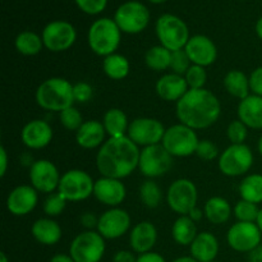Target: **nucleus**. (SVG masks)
<instances>
[{"instance_id": "obj_52", "label": "nucleus", "mask_w": 262, "mask_h": 262, "mask_svg": "<svg viewBox=\"0 0 262 262\" xmlns=\"http://www.w3.org/2000/svg\"><path fill=\"white\" fill-rule=\"evenodd\" d=\"M204 214H205V212H202L201 210L199 209V207H194V209L192 210L191 212H189L188 216L191 217V219L193 220L194 223H196V222H200V220L202 219V216H204Z\"/></svg>"}, {"instance_id": "obj_18", "label": "nucleus", "mask_w": 262, "mask_h": 262, "mask_svg": "<svg viewBox=\"0 0 262 262\" xmlns=\"http://www.w3.org/2000/svg\"><path fill=\"white\" fill-rule=\"evenodd\" d=\"M191 63L201 67H209L216 60L217 50L214 41L205 35H194L189 37L186 48Z\"/></svg>"}, {"instance_id": "obj_48", "label": "nucleus", "mask_w": 262, "mask_h": 262, "mask_svg": "<svg viewBox=\"0 0 262 262\" xmlns=\"http://www.w3.org/2000/svg\"><path fill=\"white\" fill-rule=\"evenodd\" d=\"M113 262H137V258L130 251H118L114 255Z\"/></svg>"}, {"instance_id": "obj_57", "label": "nucleus", "mask_w": 262, "mask_h": 262, "mask_svg": "<svg viewBox=\"0 0 262 262\" xmlns=\"http://www.w3.org/2000/svg\"><path fill=\"white\" fill-rule=\"evenodd\" d=\"M0 262H9V261H8L7 256H5V253H4V252L0 253Z\"/></svg>"}, {"instance_id": "obj_44", "label": "nucleus", "mask_w": 262, "mask_h": 262, "mask_svg": "<svg viewBox=\"0 0 262 262\" xmlns=\"http://www.w3.org/2000/svg\"><path fill=\"white\" fill-rule=\"evenodd\" d=\"M219 151H217L216 145H215L212 141L210 140H202L199 142V146H197L196 155L199 156L200 159L205 161H211L214 160L217 156Z\"/></svg>"}, {"instance_id": "obj_35", "label": "nucleus", "mask_w": 262, "mask_h": 262, "mask_svg": "<svg viewBox=\"0 0 262 262\" xmlns=\"http://www.w3.org/2000/svg\"><path fill=\"white\" fill-rule=\"evenodd\" d=\"M145 63L148 68L154 69V71H165V69L170 68L171 51L161 45L152 46L146 53Z\"/></svg>"}, {"instance_id": "obj_50", "label": "nucleus", "mask_w": 262, "mask_h": 262, "mask_svg": "<svg viewBox=\"0 0 262 262\" xmlns=\"http://www.w3.org/2000/svg\"><path fill=\"white\" fill-rule=\"evenodd\" d=\"M8 170V155L4 146L0 147V177H4Z\"/></svg>"}, {"instance_id": "obj_21", "label": "nucleus", "mask_w": 262, "mask_h": 262, "mask_svg": "<svg viewBox=\"0 0 262 262\" xmlns=\"http://www.w3.org/2000/svg\"><path fill=\"white\" fill-rule=\"evenodd\" d=\"M22 142L31 150H40L46 147L53 140V129L48 122L35 119L28 122L20 133Z\"/></svg>"}, {"instance_id": "obj_24", "label": "nucleus", "mask_w": 262, "mask_h": 262, "mask_svg": "<svg viewBox=\"0 0 262 262\" xmlns=\"http://www.w3.org/2000/svg\"><path fill=\"white\" fill-rule=\"evenodd\" d=\"M238 117L248 128L262 129V96L250 95L241 100L238 105Z\"/></svg>"}, {"instance_id": "obj_33", "label": "nucleus", "mask_w": 262, "mask_h": 262, "mask_svg": "<svg viewBox=\"0 0 262 262\" xmlns=\"http://www.w3.org/2000/svg\"><path fill=\"white\" fill-rule=\"evenodd\" d=\"M14 46L18 53L32 56L42 50L43 41L42 37H40L37 33L32 32V31H23V32L18 33L15 37Z\"/></svg>"}, {"instance_id": "obj_4", "label": "nucleus", "mask_w": 262, "mask_h": 262, "mask_svg": "<svg viewBox=\"0 0 262 262\" xmlns=\"http://www.w3.org/2000/svg\"><path fill=\"white\" fill-rule=\"evenodd\" d=\"M122 31L112 18H100L91 25L87 35L89 46L96 55L107 56L119 48Z\"/></svg>"}, {"instance_id": "obj_32", "label": "nucleus", "mask_w": 262, "mask_h": 262, "mask_svg": "<svg viewBox=\"0 0 262 262\" xmlns=\"http://www.w3.org/2000/svg\"><path fill=\"white\" fill-rule=\"evenodd\" d=\"M102 71L105 72V74L109 78L119 81V79L125 78L129 73V61L125 56L114 53L104 58V60H102Z\"/></svg>"}, {"instance_id": "obj_26", "label": "nucleus", "mask_w": 262, "mask_h": 262, "mask_svg": "<svg viewBox=\"0 0 262 262\" xmlns=\"http://www.w3.org/2000/svg\"><path fill=\"white\" fill-rule=\"evenodd\" d=\"M105 135H106V130L101 122L87 120L77 130L76 141L81 147L90 150V148H95L97 146H102Z\"/></svg>"}, {"instance_id": "obj_27", "label": "nucleus", "mask_w": 262, "mask_h": 262, "mask_svg": "<svg viewBox=\"0 0 262 262\" xmlns=\"http://www.w3.org/2000/svg\"><path fill=\"white\" fill-rule=\"evenodd\" d=\"M31 233L38 243L45 246L56 245L61 238L60 225L55 220L46 217L36 220L31 228Z\"/></svg>"}, {"instance_id": "obj_42", "label": "nucleus", "mask_w": 262, "mask_h": 262, "mask_svg": "<svg viewBox=\"0 0 262 262\" xmlns=\"http://www.w3.org/2000/svg\"><path fill=\"white\" fill-rule=\"evenodd\" d=\"M191 67V60H189L188 55H187L186 50L181 49V50L171 51V63L170 69L173 73L179 74V76H184L187 71Z\"/></svg>"}, {"instance_id": "obj_20", "label": "nucleus", "mask_w": 262, "mask_h": 262, "mask_svg": "<svg viewBox=\"0 0 262 262\" xmlns=\"http://www.w3.org/2000/svg\"><path fill=\"white\" fill-rule=\"evenodd\" d=\"M125 187L120 179L102 177L95 182L94 196L97 201L107 206L115 207L122 204L125 199Z\"/></svg>"}, {"instance_id": "obj_6", "label": "nucleus", "mask_w": 262, "mask_h": 262, "mask_svg": "<svg viewBox=\"0 0 262 262\" xmlns=\"http://www.w3.org/2000/svg\"><path fill=\"white\" fill-rule=\"evenodd\" d=\"M199 137L192 128L184 124H174L165 130L161 145L171 156L187 158L196 154Z\"/></svg>"}, {"instance_id": "obj_30", "label": "nucleus", "mask_w": 262, "mask_h": 262, "mask_svg": "<svg viewBox=\"0 0 262 262\" xmlns=\"http://www.w3.org/2000/svg\"><path fill=\"white\" fill-rule=\"evenodd\" d=\"M174 241L181 246H191L197 237V228L188 215H182L176 220L171 229Z\"/></svg>"}, {"instance_id": "obj_22", "label": "nucleus", "mask_w": 262, "mask_h": 262, "mask_svg": "<svg viewBox=\"0 0 262 262\" xmlns=\"http://www.w3.org/2000/svg\"><path fill=\"white\" fill-rule=\"evenodd\" d=\"M189 87L184 76L176 73L164 74L156 82V92L165 101L178 102L188 92Z\"/></svg>"}, {"instance_id": "obj_8", "label": "nucleus", "mask_w": 262, "mask_h": 262, "mask_svg": "<svg viewBox=\"0 0 262 262\" xmlns=\"http://www.w3.org/2000/svg\"><path fill=\"white\" fill-rule=\"evenodd\" d=\"M105 238L99 232L87 230L71 243L69 255L74 262H100L105 252Z\"/></svg>"}, {"instance_id": "obj_15", "label": "nucleus", "mask_w": 262, "mask_h": 262, "mask_svg": "<svg viewBox=\"0 0 262 262\" xmlns=\"http://www.w3.org/2000/svg\"><path fill=\"white\" fill-rule=\"evenodd\" d=\"M261 230L256 223L237 222L228 230L227 241L237 252H252L261 245Z\"/></svg>"}, {"instance_id": "obj_38", "label": "nucleus", "mask_w": 262, "mask_h": 262, "mask_svg": "<svg viewBox=\"0 0 262 262\" xmlns=\"http://www.w3.org/2000/svg\"><path fill=\"white\" fill-rule=\"evenodd\" d=\"M184 78H186L187 83H188L189 90L204 89L207 79V73L205 71V67L192 64L188 71H187V73L184 74Z\"/></svg>"}, {"instance_id": "obj_28", "label": "nucleus", "mask_w": 262, "mask_h": 262, "mask_svg": "<svg viewBox=\"0 0 262 262\" xmlns=\"http://www.w3.org/2000/svg\"><path fill=\"white\" fill-rule=\"evenodd\" d=\"M102 124L109 137H123L128 132V127H129L127 115L123 110L117 109V107H113L105 113Z\"/></svg>"}, {"instance_id": "obj_1", "label": "nucleus", "mask_w": 262, "mask_h": 262, "mask_svg": "<svg viewBox=\"0 0 262 262\" xmlns=\"http://www.w3.org/2000/svg\"><path fill=\"white\" fill-rule=\"evenodd\" d=\"M140 148L128 136L109 137L96 155V166L102 177L123 179L140 163Z\"/></svg>"}, {"instance_id": "obj_51", "label": "nucleus", "mask_w": 262, "mask_h": 262, "mask_svg": "<svg viewBox=\"0 0 262 262\" xmlns=\"http://www.w3.org/2000/svg\"><path fill=\"white\" fill-rule=\"evenodd\" d=\"M248 261L250 262H262V245L258 246L257 248H255L252 252H250Z\"/></svg>"}, {"instance_id": "obj_23", "label": "nucleus", "mask_w": 262, "mask_h": 262, "mask_svg": "<svg viewBox=\"0 0 262 262\" xmlns=\"http://www.w3.org/2000/svg\"><path fill=\"white\" fill-rule=\"evenodd\" d=\"M156 241H158V230L150 222L138 223L129 235L130 247L140 255L151 252L154 246L156 245Z\"/></svg>"}, {"instance_id": "obj_36", "label": "nucleus", "mask_w": 262, "mask_h": 262, "mask_svg": "<svg viewBox=\"0 0 262 262\" xmlns=\"http://www.w3.org/2000/svg\"><path fill=\"white\" fill-rule=\"evenodd\" d=\"M140 197L141 201L143 202L146 207L150 209H156L159 205L161 204L163 200V192H161L160 187L155 183L154 181H146L140 187Z\"/></svg>"}, {"instance_id": "obj_60", "label": "nucleus", "mask_w": 262, "mask_h": 262, "mask_svg": "<svg viewBox=\"0 0 262 262\" xmlns=\"http://www.w3.org/2000/svg\"><path fill=\"white\" fill-rule=\"evenodd\" d=\"M209 262H215V260L214 261H209Z\"/></svg>"}, {"instance_id": "obj_41", "label": "nucleus", "mask_w": 262, "mask_h": 262, "mask_svg": "<svg viewBox=\"0 0 262 262\" xmlns=\"http://www.w3.org/2000/svg\"><path fill=\"white\" fill-rule=\"evenodd\" d=\"M227 136L232 145H242L248 136V127L243 122L233 120L227 129Z\"/></svg>"}, {"instance_id": "obj_53", "label": "nucleus", "mask_w": 262, "mask_h": 262, "mask_svg": "<svg viewBox=\"0 0 262 262\" xmlns=\"http://www.w3.org/2000/svg\"><path fill=\"white\" fill-rule=\"evenodd\" d=\"M50 262H74V260L71 257V255L59 253V255L54 256V257L50 260Z\"/></svg>"}, {"instance_id": "obj_47", "label": "nucleus", "mask_w": 262, "mask_h": 262, "mask_svg": "<svg viewBox=\"0 0 262 262\" xmlns=\"http://www.w3.org/2000/svg\"><path fill=\"white\" fill-rule=\"evenodd\" d=\"M81 223L84 228L87 229H94V228H97V224H99V217L95 216L92 212H86L81 216Z\"/></svg>"}, {"instance_id": "obj_19", "label": "nucleus", "mask_w": 262, "mask_h": 262, "mask_svg": "<svg viewBox=\"0 0 262 262\" xmlns=\"http://www.w3.org/2000/svg\"><path fill=\"white\" fill-rule=\"evenodd\" d=\"M37 201V191L32 186H18L8 196L7 209L15 216H25L35 209Z\"/></svg>"}, {"instance_id": "obj_54", "label": "nucleus", "mask_w": 262, "mask_h": 262, "mask_svg": "<svg viewBox=\"0 0 262 262\" xmlns=\"http://www.w3.org/2000/svg\"><path fill=\"white\" fill-rule=\"evenodd\" d=\"M255 28H256V33H257V36L262 40V17H260L257 19Z\"/></svg>"}, {"instance_id": "obj_29", "label": "nucleus", "mask_w": 262, "mask_h": 262, "mask_svg": "<svg viewBox=\"0 0 262 262\" xmlns=\"http://www.w3.org/2000/svg\"><path fill=\"white\" fill-rule=\"evenodd\" d=\"M232 215V207L229 202L223 197H211L205 204V216L212 224H224Z\"/></svg>"}, {"instance_id": "obj_2", "label": "nucleus", "mask_w": 262, "mask_h": 262, "mask_svg": "<svg viewBox=\"0 0 262 262\" xmlns=\"http://www.w3.org/2000/svg\"><path fill=\"white\" fill-rule=\"evenodd\" d=\"M222 106L217 97L206 89L188 90L177 102V117L192 129H205L217 122Z\"/></svg>"}, {"instance_id": "obj_59", "label": "nucleus", "mask_w": 262, "mask_h": 262, "mask_svg": "<svg viewBox=\"0 0 262 262\" xmlns=\"http://www.w3.org/2000/svg\"><path fill=\"white\" fill-rule=\"evenodd\" d=\"M258 152H260L262 156V137L258 140Z\"/></svg>"}, {"instance_id": "obj_56", "label": "nucleus", "mask_w": 262, "mask_h": 262, "mask_svg": "<svg viewBox=\"0 0 262 262\" xmlns=\"http://www.w3.org/2000/svg\"><path fill=\"white\" fill-rule=\"evenodd\" d=\"M256 224L258 225V228H260V230L262 233V209L260 210V214H258V217H257V222H256Z\"/></svg>"}, {"instance_id": "obj_9", "label": "nucleus", "mask_w": 262, "mask_h": 262, "mask_svg": "<svg viewBox=\"0 0 262 262\" xmlns=\"http://www.w3.org/2000/svg\"><path fill=\"white\" fill-rule=\"evenodd\" d=\"M95 182L89 173L79 169H72L60 178L58 192L67 201L78 202L94 194Z\"/></svg>"}, {"instance_id": "obj_37", "label": "nucleus", "mask_w": 262, "mask_h": 262, "mask_svg": "<svg viewBox=\"0 0 262 262\" xmlns=\"http://www.w3.org/2000/svg\"><path fill=\"white\" fill-rule=\"evenodd\" d=\"M258 214H260V209L257 207V204L246 201V200H241L234 206V215L238 222L256 223Z\"/></svg>"}, {"instance_id": "obj_3", "label": "nucleus", "mask_w": 262, "mask_h": 262, "mask_svg": "<svg viewBox=\"0 0 262 262\" xmlns=\"http://www.w3.org/2000/svg\"><path fill=\"white\" fill-rule=\"evenodd\" d=\"M36 102L49 112H63L67 107L73 106V84L60 77L46 79L37 87Z\"/></svg>"}, {"instance_id": "obj_12", "label": "nucleus", "mask_w": 262, "mask_h": 262, "mask_svg": "<svg viewBox=\"0 0 262 262\" xmlns=\"http://www.w3.org/2000/svg\"><path fill=\"white\" fill-rule=\"evenodd\" d=\"M253 164V154L247 145H230L219 158V169L227 177L247 173Z\"/></svg>"}, {"instance_id": "obj_34", "label": "nucleus", "mask_w": 262, "mask_h": 262, "mask_svg": "<svg viewBox=\"0 0 262 262\" xmlns=\"http://www.w3.org/2000/svg\"><path fill=\"white\" fill-rule=\"evenodd\" d=\"M239 193L242 200L261 204L262 202V176L251 174L242 181L239 186Z\"/></svg>"}, {"instance_id": "obj_39", "label": "nucleus", "mask_w": 262, "mask_h": 262, "mask_svg": "<svg viewBox=\"0 0 262 262\" xmlns=\"http://www.w3.org/2000/svg\"><path fill=\"white\" fill-rule=\"evenodd\" d=\"M59 119H60V123L63 124L64 128H67L68 130H76V132L84 123L82 120V115L79 110L74 106H69L63 112H60Z\"/></svg>"}, {"instance_id": "obj_13", "label": "nucleus", "mask_w": 262, "mask_h": 262, "mask_svg": "<svg viewBox=\"0 0 262 262\" xmlns=\"http://www.w3.org/2000/svg\"><path fill=\"white\" fill-rule=\"evenodd\" d=\"M41 37L48 50L60 53L68 50L76 42L77 32L73 25L67 20H53L45 26Z\"/></svg>"}, {"instance_id": "obj_31", "label": "nucleus", "mask_w": 262, "mask_h": 262, "mask_svg": "<svg viewBox=\"0 0 262 262\" xmlns=\"http://www.w3.org/2000/svg\"><path fill=\"white\" fill-rule=\"evenodd\" d=\"M224 87L232 96L237 99H246L250 96V78L242 71L228 72L224 78Z\"/></svg>"}, {"instance_id": "obj_49", "label": "nucleus", "mask_w": 262, "mask_h": 262, "mask_svg": "<svg viewBox=\"0 0 262 262\" xmlns=\"http://www.w3.org/2000/svg\"><path fill=\"white\" fill-rule=\"evenodd\" d=\"M137 262H166L165 258L156 252L142 253L137 257Z\"/></svg>"}, {"instance_id": "obj_40", "label": "nucleus", "mask_w": 262, "mask_h": 262, "mask_svg": "<svg viewBox=\"0 0 262 262\" xmlns=\"http://www.w3.org/2000/svg\"><path fill=\"white\" fill-rule=\"evenodd\" d=\"M67 205V200L59 192L50 193L43 202V211L48 216H58L64 211Z\"/></svg>"}, {"instance_id": "obj_25", "label": "nucleus", "mask_w": 262, "mask_h": 262, "mask_svg": "<svg viewBox=\"0 0 262 262\" xmlns=\"http://www.w3.org/2000/svg\"><path fill=\"white\" fill-rule=\"evenodd\" d=\"M219 252V242L216 237L210 232L197 234L191 245V256L199 262L214 261Z\"/></svg>"}, {"instance_id": "obj_17", "label": "nucleus", "mask_w": 262, "mask_h": 262, "mask_svg": "<svg viewBox=\"0 0 262 262\" xmlns=\"http://www.w3.org/2000/svg\"><path fill=\"white\" fill-rule=\"evenodd\" d=\"M130 227V216L125 210L113 207L99 217L97 232L105 239H117L124 235Z\"/></svg>"}, {"instance_id": "obj_16", "label": "nucleus", "mask_w": 262, "mask_h": 262, "mask_svg": "<svg viewBox=\"0 0 262 262\" xmlns=\"http://www.w3.org/2000/svg\"><path fill=\"white\" fill-rule=\"evenodd\" d=\"M60 174L54 163L49 160H37L30 168V181L32 187L42 193H53L60 183Z\"/></svg>"}, {"instance_id": "obj_14", "label": "nucleus", "mask_w": 262, "mask_h": 262, "mask_svg": "<svg viewBox=\"0 0 262 262\" xmlns=\"http://www.w3.org/2000/svg\"><path fill=\"white\" fill-rule=\"evenodd\" d=\"M165 128L163 123L154 118H137L129 123L127 136L137 146L159 145L163 142Z\"/></svg>"}, {"instance_id": "obj_58", "label": "nucleus", "mask_w": 262, "mask_h": 262, "mask_svg": "<svg viewBox=\"0 0 262 262\" xmlns=\"http://www.w3.org/2000/svg\"><path fill=\"white\" fill-rule=\"evenodd\" d=\"M150 3H152V4H163V3H165L166 0H148Z\"/></svg>"}, {"instance_id": "obj_45", "label": "nucleus", "mask_w": 262, "mask_h": 262, "mask_svg": "<svg viewBox=\"0 0 262 262\" xmlns=\"http://www.w3.org/2000/svg\"><path fill=\"white\" fill-rule=\"evenodd\" d=\"M92 95H94V90L87 82H78V83L73 84L74 101L83 104V102L91 100Z\"/></svg>"}, {"instance_id": "obj_10", "label": "nucleus", "mask_w": 262, "mask_h": 262, "mask_svg": "<svg viewBox=\"0 0 262 262\" xmlns=\"http://www.w3.org/2000/svg\"><path fill=\"white\" fill-rule=\"evenodd\" d=\"M171 165H173V156L160 143L147 146L141 150L138 169L142 176L147 178H158L168 173Z\"/></svg>"}, {"instance_id": "obj_5", "label": "nucleus", "mask_w": 262, "mask_h": 262, "mask_svg": "<svg viewBox=\"0 0 262 262\" xmlns=\"http://www.w3.org/2000/svg\"><path fill=\"white\" fill-rule=\"evenodd\" d=\"M155 30L160 45L170 51L184 49L189 40V30L186 22L170 13L158 18Z\"/></svg>"}, {"instance_id": "obj_43", "label": "nucleus", "mask_w": 262, "mask_h": 262, "mask_svg": "<svg viewBox=\"0 0 262 262\" xmlns=\"http://www.w3.org/2000/svg\"><path fill=\"white\" fill-rule=\"evenodd\" d=\"M77 7L86 14H100L107 5V0H74Z\"/></svg>"}, {"instance_id": "obj_55", "label": "nucleus", "mask_w": 262, "mask_h": 262, "mask_svg": "<svg viewBox=\"0 0 262 262\" xmlns=\"http://www.w3.org/2000/svg\"><path fill=\"white\" fill-rule=\"evenodd\" d=\"M173 262H199L196 258H193L192 256H184V257H179L177 260H174Z\"/></svg>"}, {"instance_id": "obj_46", "label": "nucleus", "mask_w": 262, "mask_h": 262, "mask_svg": "<svg viewBox=\"0 0 262 262\" xmlns=\"http://www.w3.org/2000/svg\"><path fill=\"white\" fill-rule=\"evenodd\" d=\"M250 90L253 95L262 96V67H258L250 76Z\"/></svg>"}, {"instance_id": "obj_11", "label": "nucleus", "mask_w": 262, "mask_h": 262, "mask_svg": "<svg viewBox=\"0 0 262 262\" xmlns=\"http://www.w3.org/2000/svg\"><path fill=\"white\" fill-rule=\"evenodd\" d=\"M197 199H199V193H197L196 186L193 182L186 178L174 181L166 193L169 207L181 216L188 215L196 207Z\"/></svg>"}, {"instance_id": "obj_7", "label": "nucleus", "mask_w": 262, "mask_h": 262, "mask_svg": "<svg viewBox=\"0 0 262 262\" xmlns=\"http://www.w3.org/2000/svg\"><path fill=\"white\" fill-rule=\"evenodd\" d=\"M114 20L120 31L129 35L142 32L150 23V12L147 7L137 0L123 3L114 14Z\"/></svg>"}]
</instances>
